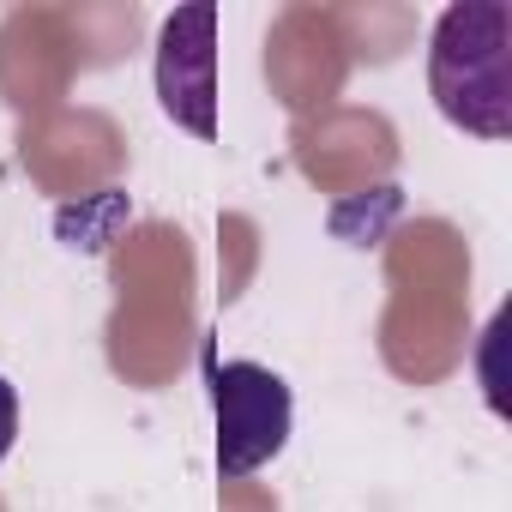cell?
<instances>
[{
	"label": "cell",
	"mask_w": 512,
	"mask_h": 512,
	"mask_svg": "<svg viewBox=\"0 0 512 512\" xmlns=\"http://www.w3.org/2000/svg\"><path fill=\"white\" fill-rule=\"evenodd\" d=\"M205 380H211V410H217V476L241 482L253 470H266L290 446V422H296L290 380L272 374L266 362H217V356Z\"/></svg>",
	"instance_id": "cell-2"
},
{
	"label": "cell",
	"mask_w": 512,
	"mask_h": 512,
	"mask_svg": "<svg viewBox=\"0 0 512 512\" xmlns=\"http://www.w3.org/2000/svg\"><path fill=\"white\" fill-rule=\"evenodd\" d=\"M506 37H512V7L500 0H464L434 19L428 37V91L434 109L476 133V139H506L512 133V67H506Z\"/></svg>",
	"instance_id": "cell-1"
},
{
	"label": "cell",
	"mask_w": 512,
	"mask_h": 512,
	"mask_svg": "<svg viewBox=\"0 0 512 512\" xmlns=\"http://www.w3.org/2000/svg\"><path fill=\"white\" fill-rule=\"evenodd\" d=\"M13 446H19V386L0 374V464H7Z\"/></svg>",
	"instance_id": "cell-4"
},
{
	"label": "cell",
	"mask_w": 512,
	"mask_h": 512,
	"mask_svg": "<svg viewBox=\"0 0 512 512\" xmlns=\"http://www.w3.org/2000/svg\"><path fill=\"white\" fill-rule=\"evenodd\" d=\"M217 7H187L157 37L163 115L199 139H217Z\"/></svg>",
	"instance_id": "cell-3"
}]
</instances>
